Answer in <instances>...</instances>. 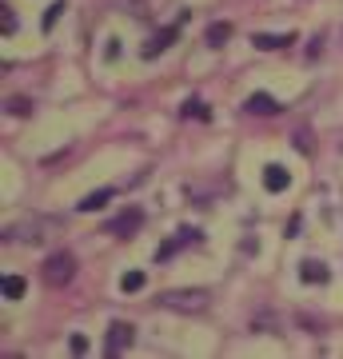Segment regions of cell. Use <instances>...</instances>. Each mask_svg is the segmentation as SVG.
I'll return each mask as SVG.
<instances>
[{
  "mask_svg": "<svg viewBox=\"0 0 343 359\" xmlns=\"http://www.w3.org/2000/svg\"><path fill=\"white\" fill-rule=\"evenodd\" d=\"M203 40L212 44V48H224L231 40V25H224V20H216V25H208V32H203Z\"/></svg>",
  "mask_w": 343,
  "mask_h": 359,
  "instance_id": "9a60e30c",
  "label": "cell"
},
{
  "mask_svg": "<svg viewBox=\"0 0 343 359\" xmlns=\"http://www.w3.org/2000/svg\"><path fill=\"white\" fill-rule=\"evenodd\" d=\"M243 112H252V116H276V112H283V104L276 100V96H267V92H252V96L243 100Z\"/></svg>",
  "mask_w": 343,
  "mask_h": 359,
  "instance_id": "ba28073f",
  "label": "cell"
},
{
  "mask_svg": "<svg viewBox=\"0 0 343 359\" xmlns=\"http://www.w3.org/2000/svg\"><path fill=\"white\" fill-rule=\"evenodd\" d=\"M132 339H136V327L124 320H116L112 327H108V335H104V355L116 359V355H124L128 347H132Z\"/></svg>",
  "mask_w": 343,
  "mask_h": 359,
  "instance_id": "5b68a950",
  "label": "cell"
},
{
  "mask_svg": "<svg viewBox=\"0 0 343 359\" xmlns=\"http://www.w3.org/2000/svg\"><path fill=\"white\" fill-rule=\"evenodd\" d=\"M4 112L8 116H28L32 112V100H28V96H8V100H4Z\"/></svg>",
  "mask_w": 343,
  "mask_h": 359,
  "instance_id": "e0dca14e",
  "label": "cell"
},
{
  "mask_svg": "<svg viewBox=\"0 0 343 359\" xmlns=\"http://www.w3.org/2000/svg\"><path fill=\"white\" fill-rule=\"evenodd\" d=\"M4 36H16V16H13L8 4H4Z\"/></svg>",
  "mask_w": 343,
  "mask_h": 359,
  "instance_id": "7402d4cb",
  "label": "cell"
},
{
  "mask_svg": "<svg viewBox=\"0 0 343 359\" xmlns=\"http://www.w3.org/2000/svg\"><path fill=\"white\" fill-rule=\"evenodd\" d=\"M40 280L48 283V287H68V283L76 280V256L72 252H52L44 259V268H40Z\"/></svg>",
  "mask_w": 343,
  "mask_h": 359,
  "instance_id": "7a4b0ae2",
  "label": "cell"
},
{
  "mask_svg": "<svg viewBox=\"0 0 343 359\" xmlns=\"http://www.w3.org/2000/svg\"><path fill=\"white\" fill-rule=\"evenodd\" d=\"M68 351H72V355H88V335H68Z\"/></svg>",
  "mask_w": 343,
  "mask_h": 359,
  "instance_id": "ffe728a7",
  "label": "cell"
},
{
  "mask_svg": "<svg viewBox=\"0 0 343 359\" xmlns=\"http://www.w3.org/2000/svg\"><path fill=\"white\" fill-rule=\"evenodd\" d=\"M180 25H184V16H180L176 25L160 28V32H156V36H152V40H148V44H144V48H140V56H144V60H156L160 52H168V48H172V44H176V40H180Z\"/></svg>",
  "mask_w": 343,
  "mask_h": 359,
  "instance_id": "8992f818",
  "label": "cell"
},
{
  "mask_svg": "<svg viewBox=\"0 0 343 359\" xmlns=\"http://www.w3.org/2000/svg\"><path fill=\"white\" fill-rule=\"evenodd\" d=\"M248 332L252 335H276L280 332V316H271V311H255L252 320H248Z\"/></svg>",
  "mask_w": 343,
  "mask_h": 359,
  "instance_id": "8fae6325",
  "label": "cell"
},
{
  "mask_svg": "<svg viewBox=\"0 0 343 359\" xmlns=\"http://www.w3.org/2000/svg\"><path fill=\"white\" fill-rule=\"evenodd\" d=\"M60 228V219H44V216H28V219H20V224H8L4 228V240L13 244V240H25V244H40L48 231H56Z\"/></svg>",
  "mask_w": 343,
  "mask_h": 359,
  "instance_id": "3957f363",
  "label": "cell"
},
{
  "mask_svg": "<svg viewBox=\"0 0 343 359\" xmlns=\"http://www.w3.org/2000/svg\"><path fill=\"white\" fill-rule=\"evenodd\" d=\"M116 56H120V40H108V48H104V60H116Z\"/></svg>",
  "mask_w": 343,
  "mask_h": 359,
  "instance_id": "603a6c76",
  "label": "cell"
},
{
  "mask_svg": "<svg viewBox=\"0 0 343 359\" xmlns=\"http://www.w3.org/2000/svg\"><path fill=\"white\" fill-rule=\"evenodd\" d=\"M196 240H200V231H196V228H180L176 236H172V240H164V244H160V252H156V259L164 264V259H172L176 252H184V248H188V244H196Z\"/></svg>",
  "mask_w": 343,
  "mask_h": 359,
  "instance_id": "52a82bcc",
  "label": "cell"
},
{
  "mask_svg": "<svg viewBox=\"0 0 343 359\" xmlns=\"http://www.w3.org/2000/svg\"><path fill=\"white\" fill-rule=\"evenodd\" d=\"M292 144H295V152H304V156L311 152V136H307V132H295V140H292Z\"/></svg>",
  "mask_w": 343,
  "mask_h": 359,
  "instance_id": "44dd1931",
  "label": "cell"
},
{
  "mask_svg": "<svg viewBox=\"0 0 343 359\" xmlns=\"http://www.w3.org/2000/svg\"><path fill=\"white\" fill-rule=\"evenodd\" d=\"M108 200H116V188H96V192H88V196H80V212H100Z\"/></svg>",
  "mask_w": 343,
  "mask_h": 359,
  "instance_id": "4fadbf2b",
  "label": "cell"
},
{
  "mask_svg": "<svg viewBox=\"0 0 343 359\" xmlns=\"http://www.w3.org/2000/svg\"><path fill=\"white\" fill-rule=\"evenodd\" d=\"M252 44L260 52H276V48H288V44H295V32H280V36H271V32H255Z\"/></svg>",
  "mask_w": 343,
  "mask_h": 359,
  "instance_id": "9c48e42d",
  "label": "cell"
},
{
  "mask_svg": "<svg viewBox=\"0 0 343 359\" xmlns=\"http://www.w3.org/2000/svg\"><path fill=\"white\" fill-rule=\"evenodd\" d=\"M160 308L180 311V316H200V311L212 308V292L208 287H172V292L160 295Z\"/></svg>",
  "mask_w": 343,
  "mask_h": 359,
  "instance_id": "6da1fadb",
  "label": "cell"
},
{
  "mask_svg": "<svg viewBox=\"0 0 343 359\" xmlns=\"http://www.w3.org/2000/svg\"><path fill=\"white\" fill-rule=\"evenodd\" d=\"M60 13H64V0L48 4V8H44V16H40V28H44V32H52V28H56V20H60Z\"/></svg>",
  "mask_w": 343,
  "mask_h": 359,
  "instance_id": "ac0fdd59",
  "label": "cell"
},
{
  "mask_svg": "<svg viewBox=\"0 0 343 359\" xmlns=\"http://www.w3.org/2000/svg\"><path fill=\"white\" fill-rule=\"evenodd\" d=\"M300 280H304V283H316V287H323V283L331 280V271L323 268L319 259H304V264H300Z\"/></svg>",
  "mask_w": 343,
  "mask_h": 359,
  "instance_id": "7c38bea8",
  "label": "cell"
},
{
  "mask_svg": "<svg viewBox=\"0 0 343 359\" xmlns=\"http://www.w3.org/2000/svg\"><path fill=\"white\" fill-rule=\"evenodd\" d=\"M144 228V208H124V212H116L108 224H104V236H116V240H132L136 231Z\"/></svg>",
  "mask_w": 343,
  "mask_h": 359,
  "instance_id": "277c9868",
  "label": "cell"
},
{
  "mask_svg": "<svg viewBox=\"0 0 343 359\" xmlns=\"http://www.w3.org/2000/svg\"><path fill=\"white\" fill-rule=\"evenodd\" d=\"M144 283H148V276H144V271H124V280H120V287H124V292L132 295V292H140Z\"/></svg>",
  "mask_w": 343,
  "mask_h": 359,
  "instance_id": "d6986e66",
  "label": "cell"
},
{
  "mask_svg": "<svg viewBox=\"0 0 343 359\" xmlns=\"http://www.w3.org/2000/svg\"><path fill=\"white\" fill-rule=\"evenodd\" d=\"M288 184H292V176H288L283 164H267L264 168V188L267 192H288Z\"/></svg>",
  "mask_w": 343,
  "mask_h": 359,
  "instance_id": "30bf717a",
  "label": "cell"
},
{
  "mask_svg": "<svg viewBox=\"0 0 343 359\" xmlns=\"http://www.w3.org/2000/svg\"><path fill=\"white\" fill-rule=\"evenodd\" d=\"M0 292H4V299H20V295L28 292V280H25V276H4Z\"/></svg>",
  "mask_w": 343,
  "mask_h": 359,
  "instance_id": "2e32d148",
  "label": "cell"
},
{
  "mask_svg": "<svg viewBox=\"0 0 343 359\" xmlns=\"http://www.w3.org/2000/svg\"><path fill=\"white\" fill-rule=\"evenodd\" d=\"M180 116H184V120H212V108H208V104H203L200 96H191V100H184Z\"/></svg>",
  "mask_w": 343,
  "mask_h": 359,
  "instance_id": "5bb4252c",
  "label": "cell"
}]
</instances>
